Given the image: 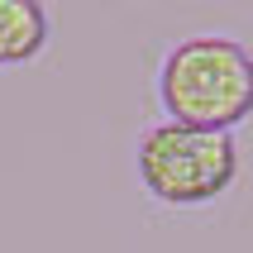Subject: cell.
Instances as JSON below:
<instances>
[{
  "instance_id": "6da1fadb",
  "label": "cell",
  "mask_w": 253,
  "mask_h": 253,
  "mask_svg": "<svg viewBox=\"0 0 253 253\" xmlns=\"http://www.w3.org/2000/svg\"><path fill=\"white\" fill-rule=\"evenodd\" d=\"M158 105L172 125L229 134L253 115V53L229 34H191L158 62Z\"/></svg>"
},
{
  "instance_id": "3957f363",
  "label": "cell",
  "mask_w": 253,
  "mask_h": 253,
  "mask_svg": "<svg viewBox=\"0 0 253 253\" xmlns=\"http://www.w3.org/2000/svg\"><path fill=\"white\" fill-rule=\"evenodd\" d=\"M48 43V14L39 0H0V67L29 62Z\"/></svg>"
},
{
  "instance_id": "7a4b0ae2",
  "label": "cell",
  "mask_w": 253,
  "mask_h": 253,
  "mask_svg": "<svg viewBox=\"0 0 253 253\" xmlns=\"http://www.w3.org/2000/svg\"><path fill=\"white\" fill-rule=\"evenodd\" d=\"M143 191L163 206H206L239 177V148L234 134L186 125H153L134 148Z\"/></svg>"
}]
</instances>
